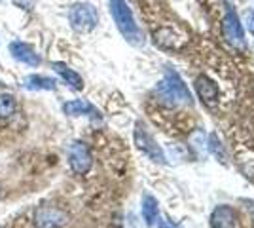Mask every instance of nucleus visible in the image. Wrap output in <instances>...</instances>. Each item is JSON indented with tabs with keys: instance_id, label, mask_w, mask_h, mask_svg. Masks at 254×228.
Instances as JSON below:
<instances>
[{
	"instance_id": "nucleus-2",
	"label": "nucleus",
	"mask_w": 254,
	"mask_h": 228,
	"mask_svg": "<svg viewBox=\"0 0 254 228\" xmlns=\"http://www.w3.org/2000/svg\"><path fill=\"white\" fill-rule=\"evenodd\" d=\"M158 93L161 95V99L169 101L173 105H191V93L188 86L184 84V80L179 76V73L175 71H167L163 80L158 84Z\"/></svg>"
},
{
	"instance_id": "nucleus-13",
	"label": "nucleus",
	"mask_w": 254,
	"mask_h": 228,
	"mask_svg": "<svg viewBox=\"0 0 254 228\" xmlns=\"http://www.w3.org/2000/svg\"><path fill=\"white\" fill-rule=\"evenodd\" d=\"M142 217L146 221L148 227H154L159 221V207H158V200L154 196L146 194L142 198Z\"/></svg>"
},
{
	"instance_id": "nucleus-5",
	"label": "nucleus",
	"mask_w": 254,
	"mask_h": 228,
	"mask_svg": "<svg viewBox=\"0 0 254 228\" xmlns=\"http://www.w3.org/2000/svg\"><path fill=\"white\" fill-rule=\"evenodd\" d=\"M135 145H137L138 151L146 154L152 162L165 163V154L161 151V147L156 143V139L150 135L148 130L142 124H137V128H135Z\"/></svg>"
},
{
	"instance_id": "nucleus-9",
	"label": "nucleus",
	"mask_w": 254,
	"mask_h": 228,
	"mask_svg": "<svg viewBox=\"0 0 254 228\" xmlns=\"http://www.w3.org/2000/svg\"><path fill=\"white\" fill-rule=\"evenodd\" d=\"M211 228H235V211L230 206H218L211 215Z\"/></svg>"
},
{
	"instance_id": "nucleus-12",
	"label": "nucleus",
	"mask_w": 254,
	"mask_h": 228,
	"mask_svg": "<svg viewBox=\"0 0 254 228\" xmlns=\"http://www.w3.org/2000/svg\"><path fill=\"white\" fill-rule=\"evenodd\" d=\"M195 89H197L199 97L205 103H214L218 99V86L212 82L211 78H207V76H199L195 80Z\"/></svg>"
},
{
	"instance_id": "nucleus-8",
	"label": "nucleus",
	"mask_w": 254,
	"mask_h": 228,
	"mask_svg": "<svg viewBox=\"0 0 254 228\" xmlns=\"http://www.w3.org/2000/svg\"><path fill=\"white\" fill-rule=\"evenodd\" d=\"M10 54L13 59L21 61L25 65L29 67H38L42 63L40 55L36 54V50L32 48L31 44H25V42H11L10 44Z\"/></svg>"
},
{
	"instance_id": "nucleus-11",
	"label": "nucleus",
	"mask_w": 254,
	"mask_h": 228,
	"mask_svg": "<svg viewBox=\"0 0 254 228\" xmlns=\"http://www.w3.org/2000/svg\"><path fill=\"white\" fill-rule=\"evenodd\" d=\"M52 67H53V71L61 76L72 89H78V91L84 89V80H82V76L78 75L76 71H72L70 67H66L64 63H59V61H57V63H52Z\"/></svg>"
},
{
	"instance_id": "nucleus-14",
	"label": "nucleus",
	"mask_w": 254,
	"mask_h": 228,
	"mask_svg": "<svg viewBox=\"0 0 254 228\" xmlns=\"http://www.w3.org/2000/svg\"><path fill=\"white\" fill-rule=\"evenodd\" d=\"M25 87H29V89H48V91H52V89L57 87V82H55L53 78H50V76L32 75L25 80Z\"/></svg>"
},
{
	"instance_id": "nucleus-1",
	"label": "nucleus",
	"mask_w": 254,
	"mask_h": 228,
	"mask_svg": "<svg viewBox=\"0 0 254 228\" xmlns=\"http://www.w3.org/2000/svg\"><path fill=\"white\" fill-rule=\"evenodd\" d=\"M108 4H110V13L116 21L118 31L124 34L127 42L133 46L144 44V34L135 21V15H133L131 8L127 6L126 0H108Z\"/></svg>"
},
{
	"instance_id": "nucleus-6",
	"label": "nucleus",
	"mask_w": 254,
	"mask_h": 228,
	"mask_svg": "<svg viewBox=\"0 0 254 228\" xmlns=\"http://www.w3.org/2000/svg\"><path fill=\"white\" fill-rule=\"evenodd\" d=\"M68 163L72 167V171L78 175H85L91 165H93V158H91V152L89 147L82 141H74L68 149Z\"/></svg>"
},
{
	"instance_id": "nucleus-4",
	"label": "nucleus",
	"mask_w": 254,
	"mask_h": 228,
	"mask_svg": "<svg viewBox=\"0 0 254 228\" xmlns=\"http://www.w3.org/2000/svg\"><path fill=\"white\" fill-rule=\"evenodd\" d=\"M32 223L36 228H63L68 223V215L59 207L40 206L32 215Z\"/></svg>"
},
{
	"instance_id": "nucleus-16",
	"label": "nucleus",
	"mask_w": 254,
	"mask_h": 228,
	"mask_svg": "<svg viewBox=\"0 0 254 228\" xmlns=\"http://www.w3.org/2000/svg\"><path fill=\"white\" fill-rule=\"evenodd\" d=\"M247 23H249V31L254 34V11H251V13L247 15Z\"/></svg>"
},
{
	"instance_id": "nucleus-3",
	"label": "nucleus",
	"mask_w": 254,
	"mask_h": 228,
	"mask_svg": "<svg viewBox=\"0 0 254 228\" xmlns=\"http://www.w3.org/2000/svg\"><path fill=\"white\" fill-rule=\"evenodd\" d=\"M68 21H70V27L78 33H91L99 23V13L93 4L78 2L68 10Z\"/></svg>"
},
{
	"instance_id": "nucleus-18",
	"label": "nucleus",
	"mask_w": 254,
	"mask_h": 228,
	"mask_svg": "<svg viewBox=\"0 0 254 228\" xmlns=\"http://www.w3.org/2000/svg\"><path fill=\"white\" fill-rule=\"evenodd\" d=\"M0 198H2V186H0Z\"/></svg>"
},
{
	"instance_id": "nucleus-7",
	"label": "nucleus",
	"mask_w": 254,
	"mask_h": 228,
	"mask_svg": "<svg viewBox=\"0 0 254 228\" xmlns=\"http://www.w3.org/2000/svg\"><path fill=\"white\" fill-rule=\"evenodd\" d=\"M222 34L233 48H245V31L243 25L239 21L237 13L233 10L226 11V17L222 21Z\"/></svg>"
},
{
	"instance_id": "nucleus-17",
	"label": "nucleus",
	"mask_w": 254,
	"mask_h": 228,
	"mask_svg": "<svg viewBox=\"0 0 254 228\" xmlns=\"http://www.w3.org/2000/svg\"><path fill=\"white\" fill-rule=\"evenodd\" d=\"M159 228H180V227L175 225L173 221H161V223H159Z\"/></svg>"
},
{
	"instance_id": "nucleus-10",
	"label": "nucleus",
	"mask_w": 254,
	"mask_h": 228,
	"mask_svg": "<svg viewBox=\"0 0 254 228\" xmlns=\"http://www.w3.org/2000/svg\"><path fill=\"white\" fill-rule=\"evenodd\" d=\"M64 114L68 116H99V110L84 99H74V101H66L63 105Z\"/></svg>"
},
{
	"instance_id": "nucleus-15",
	"label": "nucleus",
	"mask_w": 254,
	"mask_h": 228,
	"mask_svg": "<svg viewBox=\"0 0 254 228\" xmlns=\"http://www.w3.org/2000/svg\"><path fill=\"white\" fill-rule=\"evenodd\" d=\"M17 109V101L11 93H0V118H10Z\"/></svg>"
}]
</instances>
